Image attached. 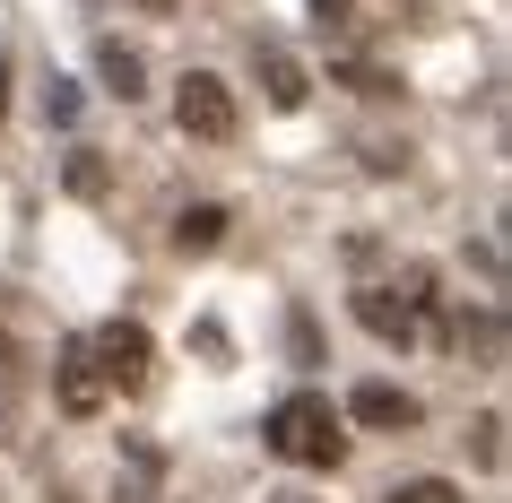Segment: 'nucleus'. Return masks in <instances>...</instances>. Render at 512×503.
<instances>
[{
	"label": "nucleus",
	"mask_w": 512,
	"mask_h": 503,
	"mask_svg": "<svg viewBox=\"0 0 512 503\" xmlns=\"http://www.w3.org/2000/svg\"><path fill=\"white\" fill-rule=\"evenodd\" d=\"M261 434H270V451H278V460H296V469H339V460H348V417H339L322 391L278 399Z\"/></svg>",
	"instance_id": "nucleus-1"
},
{
	"label": "nucleus",
	"mask_w": 512,
	"mask_h": 503,
	"mask_svg": "<svg viewBox=\"0 0 512 503\" xmlns=\"http://www.w3.org/2000/svg\"><path fill=\"white\" fill-rule=\"evenodd\" d=\"M174 122H183L191 139H235V87L217 79V70H183V87H174Z\"/></svg>",
	"instance_id": "nucleus-2"
},
{
	"label": "nucleus",
	"mask_w": 512,
	"mask_h": 503,
	"mask_svg": "<svg viewBox=\"0 0 512 503\" xmlns=\"http://www.w3.org/2000/svg\"><path fill=\"white\" fill-rule=\"evenodd\" d=\"M87 356H96V373H105V391L113 382H122V391L148 382V330H139V321H105V330L87 339Z\"/></svg>",
	"instance_id": "nucleus-3"
},
{
	"label": "nucleus",
	"mask_w": 512,
	"mask_h": 503,
	"mask_svg": "<svg viewBox=\"0 0 512 503\" xmlns=\"http://www.w3.org/2000/svg\"><path fill=\"white\" fill-rule=\"evenodd\" d=\"M53 391H61V408H70V417H96V408H105V373H96L87 339H70V347H61V365H53Z\"/></svg>",
	"instance_id": "nucleus-4"
},
{
	"label": "nucleus",
	"mask_w": 512,
	"mask_h": 503,
	"mask_svg": "<svg viewBox=\"0 0 512 503\" xmlns=\"http://www.w3.org/2000/svg\"><path fill=\"white\" fill-rule=\"evenodd\" d=\"M348 417L374 425V434H408V425H417V399H408L400 382H356V391H348Z\"/></svg>",
	"instance_id": "nucleus-5"
},
{
	"label": "nucleus",
	"mask_w": 512,
	"mask_h": 503,
	"mask_svg": "<svg viewBox=\"0 0 512 503\" xmlns=\"http://www.w3.org/2000/svg\"><path fill=\"white\" fill-rule=\"evenodd\" d=\"M356 321L374 330V339H417V295H391V287H356Z\"/></svg>",
	"instance_id": "nucleus-6"
},
{
	"label": "nucleus",
	"mask_w": 512,
	"mask_h": 503,
	"mask_svg": "<svg viewBox=\"0 0 512 503\" xmlns=\"http://www.w3.org/2000/svg\"><path fill=\"white\" fill-rule=\"evenodd\" d=\"M252 61H261V87H270V105H278V113H296L304 96H313V70H304L287 44H252Z\"/></svg>",
	"instance_id": "nucleus-7"
},
{
	"label": "nucleus",
	"mask_w": 512,
	"mask_h": 503,
	"mask_svg": "<svg viewBox=\"0 0 512 503\" xmlns=\"http://www.w3.org/2000/svg\"><path fill=\"white\" fill-rule=\"evenodd\" d=\"M174 243H183V252H217V243H226V209H217V200H191V209L174 217Z\"/></svg>",
	"instance_id": "nucleus-8"
},
{
	"label": "nucleus",
	"mask_w": 512,
	"mask_h": 503,
	"mask_svg": "<svg viewBox=\"0 0 512 503\" xmlns=\"http://www.w3.org/2000/svg\"><path fill=\"white\" fill-rule=\"evenodd\" d=\"M96 70H105V87L122 96V105H131L139 79H148V70H139V53H122V44H105V53H96Z\"/></svg>",
	"instance_id": "nucleus-9"
},
{
	"label": "nucleus",
	"mask_w": 512,
	"mask_h": 503,
	"mask_svg": "<svg viewBox=\"0 0 512 503\" xmlns=\"http://www.w3.org/2000/svg\"><path fill=\"white\" fill-rule=\"evenodd\" d=\"M391 503H460L452 477H408V486H391Z\"/></svg>",
	"instance_id": "nucleus-10"
},
{
	"label": "nucleus",
	"mask_w": 512,
	"mask_h": 503,
	"mask_svg": "<svg viewBox=\"0 0 512 503\" xmlns=\"http://www.w3.org/2000/svg\"><path fill=\"white\" fill-rule=\"evenodd\" d=\"M44 122H79V87L53 79V96H44Z\"/></svg>",
	"instance_id": "nucleus-11"
},
{
	"label": "nucleus",
	"mask_w": 512,
	"mask_h": 503,
	"mask_svg": "<svg viewBox=\"0 0 512 503\" xmlns=\"http://www.w3.org/2000/svg\"><path fill=\"white\" fill-rule=\"evenodd\" d=\"M478 460H486V469H504V417H478Z\"/></svg>",
	"instance_id": "nucleus-12"
},
{
	"label": "nucleus",
	"mask_w": 512,
	"mask_h": 503,
	"mask_svg": "<svg viewBox=\"0 0 512 503\" xmlns=\"http://www.w3.org/2000/svg\"><path fill=\"white\" fill-rule=\"evenodd\" d=\"M0 113H9V61H0Z\"/></svg>",
	"instance_id": "nucleus-13"
},
{
	"label": "nucleus",
	"mask_w": 512,
	"mask_h": 503,
	"mask_svg": "<svg viewBox=\"0 0 512 503\" xmlns=\"http://www.w3.org/2000/svg\"><path fill=\"white\" fill-rule=\"evenodd\" d=\"M313 9H348V0H313Z\"/></svg>",
	"instance_id": "nucleus-14"
},
{
	"label": "nucleus",
	"mask_w": 512,
	"mask_h": 503,
	"mask_svg": "<svg viewBox=\"0 0 512 503\" xmlns=\"http://www.w3.org/2000/svg\"><path fill=\"white\" fill-rule=\"evenodd\" d=\"M287 503H304V495H287Z\"/></svg>",
	"instance_id": "nucleus-15"
}]
</instances>
